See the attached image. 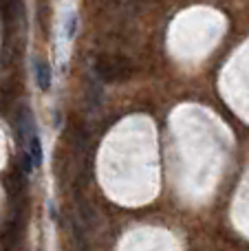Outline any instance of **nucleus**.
<instances>
[{
	"label": "nucleus",
	"mask_w": 249,
	"mask_h": 251,
	"mask_svg": "<svg viewBox=\"0 0 249 251\" xmlns=\"http://www.w3.org/2000/svg\"><path fill=\"white\" fill-rule=\"evenodd\" d=\"M75 31H77V13H71L69 20H66V38L73 40Z\"/></svg>",
	"instance_id": "nucleus-4"
},
{
	"label": "nucleus",
	"mask_w": 249,
	"mask_h": 251,
	"mask_svg": "<svg viewBox=\"0 0 249 251\" xmlns=\"http://www.w3.org/2000/svg\"><path fill=\"white\" fill-rule=\"evenodd\" d=\"M132 64L130 60L122 55H113V53H104L95 60V73L100 79L104 82H113V84H122L126 79L132 77Z\"/></svg>",
	"instance_id": "nucleus-1"
},
{
	"label": "nucleus",
	"mask_w": 249,
	"mask_h": 251,
	"mask_svg": "<svg viewBox=\"0 0 249 251\" xmlns=\"http://www.w3.org/2000/svg\"><path fill=\"white\" fill-rule=\"evenodd\" d=\"M26 154H29L33 168H40V165H42L44 152H42V141H40L38 134H31V137H29V152H26Z\"/></svg>",
	"instance_id": "nucleus-3"
},
{
	"label": "nucleus",
	"mask_w": 249,
	"mask_h": 251,
	"mask_svg": "<svg viewBox=\"0 0 249 251\" xmlns=\"http://www.w3.org/2000/svg\"><path fill=\"white\" fill-rule=\"evenodd\" d=\"M51 79H53V73H51L49 62L38 60L35 62V84H38L40 91H49L51 88Z\"/></svg>",
	"instance_id": "nucleus-2"
}]
</instances>
